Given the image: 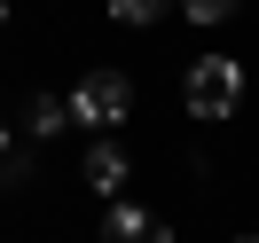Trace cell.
Wrapping results in <instances>:
<instances>
[{
  "mask_svg": "<svg viewBox=\"0 0 259 243\" xmlns=\"http://www.w3.org/2000/svg\"><path fill=\"white\" fill-rule=\"evenodd\" d=\"M181 102H189V118H204V126L236 118V102H243V63H236V55H204V63H189Z\"/></svg>",
  "mask_w": 259,
  "mask_h": 243,
  "instance_id": "cell-1",
  "label": "cell"
},
{
  "mask_svg": "<svg viewBox=\"0 0 259 243\" xmlns=\"http://www.w3.org/2000/svg\"><path fill=\"white\" fill-rule=\"evenodd\" d=\"M63 102H71V126H126L134 86H126V71H87Z\"/></svg>",
  "mask_w": 259,
  "mask_h": 243,
  "instance_id": "cell-2",
  "label": "cell"
},
{
  "mask_svg": "<svg viewBox=\"0 0 259 243\" xmlns=\"http://www.w3.org/2000/svg\"><path fill=\"white\" fill-rule=\"evenodd\" d=\"M102 243H173V227H165L157 212H142V204H110Z\"/></svg>",
  "mask_w": 259,
  "mask_h": 243,
  "instance_id": "cell-3",
  "label": "cell"
},
{
  "mask_svg": "<svg viewBox=\"0 0 259 243\" xmlns=\"http://www.w3.org/2000/svg\"><path fill=\"white\" fill-rule=\"evenodd\" d=\"M87 188H102V196L126 188V149H118V141H95V149H87Z\"/></svg>",
  "mask_w": 259,
  "mask_h": 243,
  "instance_id": "cell-4",
  "label": "cell"
},
{
  "mask_svg": "<svg viewBox=\"0 0 259 243\" xmlns=\"http://www.w3.org/2000/svg\"><path fill=\"white\" fill-rule=\"evenodd\" d=\"M63 126H71V102H63V94H39V102H32V133L48 141V133H63Z\"/></svg>",
  "mask_w": 259,
  "mask_h": 243,
  "instance_id": "cell-5",
  "label": "cell"
},
{
  "mask_svg": "<svg viewBox=\"0 0 259 243\" xmlns=\"http://www.w3.org/2000/svg\"><path fill=\"white\" fill-rule=\"evenodd\" d=\"M165 8H181V0H110V16H118V24H157Z\"/></svg>",
  "mask_w": 259,
  "mask_h": 243,
  "instance_id": "cell-6",
  "label": "cell"
},
{
  "mask_svg": "<svg viewBox=\"0 0 259 243\" xmlns=\"http://www.w3.org/2000/svg\"><path fill=\"white\" fill-rule=\"evenodd\" d=\"M181 16H196V24H228V16H236V0H181Z\"/></svg>",
  "mask_w": 259,
  "mask_h": 243,
  "instance_id": "cell-7",
  "label": "cell"
},
{
  "mask_svg": "<svg viewBox=\"0 0 259 243\" xmlns=\"http://www.w3.org/2000/svg\"><path fill=\"white\" fill-rule=\"evenodd\" d=\"M24 173H32V165H24V157H0V196L16 188V180H24Z\"/></svg>",
  "mask_w": 259,
  "mask_h": 243,
  "instance_id": "cell-8",
  "label": "cell"
},
{
  "mask_svg": "<svg viewBox=\"0 0 259 243\" xmlns=\"http://www.w3.org/2000/svg\"><path fill=\"white\" fill-rule=\"evenodd\" d=\"M0 157H8V126H0Z\"/></svg>",
  "mask_w": 259,
  "mask_h": 243,
  "instance_id": "cell-9",
  "label": "cell"
},
{
  "mask_svg": "<svg viewBox=\"0 0 259 243\" xmlns=\"http://www.w3.org/2000/svg\"><path fill=\"white\" fill-rule=\"evenodd\" d=\"M0 24H8V0H0Z\"/></svg>",
  "mask_w": 259,
  "mask_h": 243,
  "instance_id": "cell-10",
  "label": "cell"
},
{
  "mask_svg": "<svg viewBox=\"0 0 259 243\" xmlns=\"http://www.w3.org/2000/svg\"><path fill=\"white\" fill-rule=\"evenodd\" d=\"M236 243H259V235H236Z\"/></svg>",
  "mask_w": 259,
  "mask_h": 243,
  "instance_id": "cell-11",
  "label": "cell"
}]
</instances>
